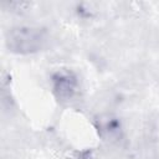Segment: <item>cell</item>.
Instances as JSON below:
<instances>
[{
  "mask_svg": "<svg viewBox=\"0 0 159 159\" xmlns=\"http://www.w3.org/2000/svg\"><path fill=\"white\" fill-rule=\"evenodd\" d=\"M98 129L102 138L109 143H116L120 140L123 135V128H122L120 120L113 116L101 117L98 122Z\"/></svg>",
  "mask_w": 159,
  "mask_h": 159,
  "instance_id": "3957f363",
  "label": "cell"
},
{
  "mask_svg": "<svg viewBox=\"0 0 159 159\" xmlns=\"http://www.w3.org/2000/svg\"><path fill=\"white\" fill-rule=\"evenodd\" d=\"M46 37L42 30L30 26H19L9 31L6 43L9 48L17 53H32L42 48Z\"/></svg>",
  "mask_w": 159,
  "mask_h": 159,
  "instance_id": "6da1fadb",
  "label": "cell"
},
{
  "mask_svg": "<svg viewBox=\"0 0 159 159\" xmlns=\"http://www.w3.org/2000/svg\"><path fill=\"white\" fill-rule=\"evenodd\" d=\"M53 91L60 99H71L77 93V80L71 73H57L53 77Z\"/></svg>",
  "mask_w": 159,
  "mask_h": 159,
  "instance_id": "7a4b0ae2",
  "label": "cell"
}]
</instances>
